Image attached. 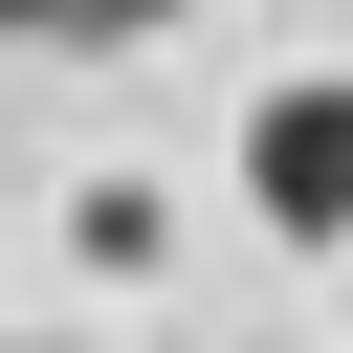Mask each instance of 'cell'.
<instances>
[{
    "mask_svg": "<svg viewBox=\"0 0 353 353\" xmlns=\"http://www.w3.org/2000/svg\"><path fill=\"white\" fill-rule=\"evenodd\" d=\"M243 199L287 243H353V88H265L243 110Z\"/></svg>",
    "mask_w": 353,
    "mask_h": 353,
    "instance_id": "obj_1",
    "label": "cell"
}]
</instances>
